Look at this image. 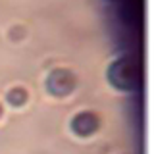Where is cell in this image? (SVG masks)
<instances>
[{"instance_id": "6da1fadb", "label": "cell", "mask_w": 154, "mask_h": 154, "mask_svg": "<svg viewBox=\"0 0 154 154\" xmlns=\"http://www.w3.org/2000/svg\"><path fill=\"white\" fill-rule=\"evenodd\" d=\"M71 87H73V77L66 69H56L48 77V89L54 94H66L71 91Z\"/></svg>"}, {"instance_id": "3957f363", "label": "cell", "mask_w": 154, "mask_h": 154, "mask_svg": "<svg viewBox=\"0 0 154 154\" xmlns=\"http://www.w3.org/2000/svg\"><path fill=\"white\" fill-rule=\"evenodd\" d=\"M8 100H10L14 106H19L23 100H25V91H23V89H14L12 93L8 94Z\"/></svg>"}, {"instance_id": "7a4b0ae2", "label": "cell", "mask_w": 154, "mask_h": 154, "mask_svg": "<svg viewBox=\"0 0 154 154\" xmlns=\"http://www.w3.org/2000/svg\"><path fill=\"white\" fill-rule=\"evenodd\" d=\"M96 127H98V119L89 112L77 114L73 118V122H71V129H73L77 135H81V137H87V135L94 133Z\"/></svg>"}]
</instances>
